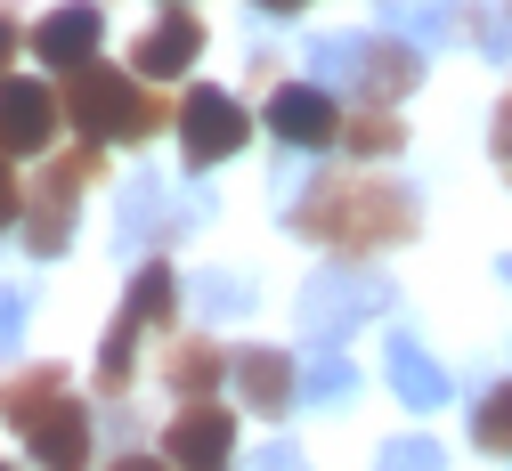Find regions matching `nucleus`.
<instances>
[{
  "instance_id": "nucleus-29",
  "label": "nucleus",
  "mask_w": 512,
  "mask_h": 471,
  "mask_svg": "<svg viewBox=\"0 0 512 471\" xmlns=\"http://www.w3.org/2000/svg\"><path fill=\"white\" fill-rule=\"evenodd\" d=\"M114 471H179L171 455H114Z\"/></svg>"
},
{
  "instance_id": "nucleus-31",
  "label": "nucleus",
  "mask_w": 512,
  "mask_h": 471,
  "mask_svg": "<svg viewBox=\"0 0 512 471\" xmlns=\"http://www.w3.org/2000/svg\"><path fill=\"white\" fill-rule=\"evenodd\" d=\"M252 9H269V17H293V9H309V0H252Z\"/></svg>"
},
{
  "instance_id": "nucleus-24",
  "label": "nucleus",
  "mask_w": 512,
  "mask_h": 471,
  "mask_svg": "<svg viewBox=\"0 0 512 471\" xmlns=\"http://www.w3.org/2000/svg\"><path fill=\"white\" fill-rule=\"evenodd\" d=\"M382 471H439V447L431 439H391L382 447Z\"/></svg>"
},
{
  "instance_id": "nucleus-26",
  "label": "nucleus",
  "mask_w": 512,
  "mask_h": 471,
  "mask_svg": "<svg viewBox=\"0 0 512 471\" xmlns=\"http://www.w3.org/2000/svg\"><path fill=\"white\" fill-rule=\"evenodd\" d=\"M25 333V293H0V350Z\"/></svg>"
},
{
  "instance_id": "nucleus-19",
  "label": "nucleus",
  "mask_w": 512,
  "mask_h": 471,
  "mask_svg": "<svg viewBox=\"0 0 512 471\" xmlns=\"http://www.w3.org/2000/svg\"><path fill=\"white\" fill-rule=\"evenodd\" d=\"M358 390V366L342 358V342H309V366H301V398H350Z\"/></svg>"
},
{
  "instance_id": "nucleus-4",
  "label": "nucleus",
  "mask_w": 512,
  "mask_h": 471,
  "mask_svg": "<svg viewBox=\"0 0 512 471\" xmlns=\"http://www.w3.org/2000/svg\"><path fill=\"white\" fill-rule=\"evenodd\" d=\"M155 325H179V277L163 260H147L131 277V301H122V317L106 325V350H98V398H122L139 382V342Z\"/></svg>"
},
{
  "instance_id": "nucleus-28",
  "label": "nucleus",
  "mask_w": 512,
  "mask_h": 471,
  "mask_svg": "<svg viewBox=\"0 0 512 471\" xmlns=\"http://www.w3.org/2000/svg\"><path fill=\"white\" fill-rule=\"evenodd\" d=\"M252 471H309L293 447H269V455H252Z\"/></svg>"
},
{
  "instance_id": "nucleus-25",
  "label": "nucleus",
  "mask_w": 512,
  "mask_h": 471,
  "mask_svg": "<svg viewBox=\"0 0 512 471\" xmlns=\"http://www.w3.org/2000/svg\"><path fill=\"white\" fill-rule=\"evenodd\" d=\"M9 163H17V155H0V228H25V187H17Z\"/></svg>"
},
{
  "instance_id": "nucleus-17",
  "label": "nucleus",
  "mask_w": 512,
  "mask_h": 471,
  "mask_svg": "<svg viewBox=\"0 0 512 471\" xmlns=\"http://www.w3.org/2000/svg\"><path fill=\"white\" fill-rule=\"evenodd\" d=\"M382 366H391V382H399L407 407H439V398H447V374L407 342V333H391V342H382Z\"/></svg>"
},
{
  "instance_id": "nucleus-2",
  "label": "nucleus",
  "mask_w": 512,
  "mask_h": 471,
  "mask_svg": "<svg viewBox=\"0 0 512 471\" xmlns=\"http://www.w3.org/2000/svg\"><path fill=\"white\" fill-rule=\"evenodd\" d=\"M309 74L326 90H358L366 106H399L423 82V57L399 33H382V41L374 33H326V41H309Z\"/></svg>"
},
{
  "instance_id": "nucleus-21",
  "label": "nucleus",
  "mask_w": 512,
  "mask_h": 471,
  "mask_svg": "<svg viewBox=\"0 0 512 471\" xmlns=\"http://www.w3.org/2000/svg\"><path fill=\"white\" fill-rule=\"evenodd\" d=\"M472 447L480 455H512V382H496L472 407Z\"/></svg>"
},
{
  "instance_id": "nucleus-18",
  "label": "nucleus",
  "mask_w": 512,
  "mask_h": 471,
  "mask_svg": "<svg viewBox=\"0 0 512 471\" xmlns=\"http://www.w3.org/2000/svg\"><path fill=\"white\" fill-rule=\"evenodd\" d=\"M374 9H382V25H391L399 41H415V49H431V41L456 33V0H374Z\"/></svg>"
},
{
  "instance_id": "nucleus-20",
  "label": "nucleus",
  "mask_w": 512,
  "mask_h": 471,
  "mask_svg": "<svg viewBox=\"0 0 512 471\" xmlns=\"http://www.w3.org/2000/svg\"><path fill=\"white\" fill-rule=\"evenodd\" d=\"M342 147H350V155H399V147H407V130L391 122V106H366V114L342 122Z\"/></svg>"
},
{
  "instance_id": "nucleus-3",
  "label": "nucleus",
  "mask_w": 512,
  "mask_h": 471,
  "mask_svg": "<svg viewBox=\"0 0 512 471\" xmlns=\"http://www.w3.org/2000/svg\"><path fill=\"white\" fill-rule=\"evenodd\" d=\"M147 74H114V65H74V82H66V122L82 130V139L114 147V139H147V130L171 122V106L155 90H139Z\"/></svg>"
},
{
  "instance_id": "nucleus-9",
  "label": "nucleus",
  "mask_w": 512,
  "mask_h": 471,
  "mask_svg": "<svg viewBox=\"0 0 512 471\" xmlns=\"http://www.w3.org/2000/svg\"><path fill=\"white\" fill-rule=\"evenodd\" d=\"M179 139H187V163H220V155H236L244 139H252V114H244V98H228V90H187L179 98Z\"/></svg>"
},
{
  "instance_id": "nucleus-30",
  "label": "nucleus",
  "mask_w": 512,
  "mask_h": 471,
  "mask_svg": "<svg viewBox=\"0 0 512 471\" xmlns=\"http://www.w3.org/2000/svg\"><path fill=\"white\" fill-rule=\"evenodd\" d=\"M17 41H25V33H17L9 17H0V82H9V65H17Z\"/></svg>"
},
{
  "instance_id": "nucleus-7",
  "label": "nucleus",
  "mask_w": 512,
  "mask_h": 471,
  "mask_svg": "<svg viewBox=\"0 0 512 471\" xmlns=\"http://www.w3.org/2000/svg\"><path fill=\"white\" fill-rule=\"evenodd\" d=\"M163 455L179 471H228L236 463V415L220 398H179L171 423H163Z\"/></svg>"
},
{
  "instance_id": "nucleus-32",
  "label": "nucleus",
  "mask_w": 512,
  "mask_h": 471,
  "mask_svg": "<svg viewBox=\"0 0 512 471\" xmlns=\"http://www.w3.org/2000/svg\"><path fill=\"white\" fill-rule=\"evenodd\" d=\"M0 471H17V463H0Z\"/></svg>"
},
{
  "instance_id": "nucleus-8",
  "label": "nucleus",
  "mask_w": 512,
  "mask_h": 471,
  "mask_svg": "<svg viewBox=\"0 0 512 471\" xmlns=\"http://www.w3.org/2000/svg\"><path fill=\"white\" fill-rule=\"evenodd\" d=\"M57 122H66V90H49L33 74L0 82V155H49Z\"/></svg>"
},
{
  "instance_id": "nucleus-1",
  "label": "nucleus",
  "mask_w": 512,
  "mask_h": 471,
  "mask_svg": "<svg viewBox=\"0 0 512 471\" xmlns=\"http://www.w3.org/2000/svg\"><path fill=\"white\" fill-rule=\"evenodd\" d=\"M293 228L301 236H317V244H334L342 260H374V252H391V244H407L415 236V195L407 187H391V179H317L301 204H293Z\"/></svg>"
},
{
  "instance_id": "nucleus-10",
  "label": "nucleus",
  "mask_w": 512,
  "mask_h": 471,
  "mask_svg": "<svg viewBox=\"0 0 512 471\" xmlns=\"http://www.w3.org/2000/svg\"><path fill=\"white\" fill-rule=\"evenodd\" d=\"M228 382L244 390V407L261 415V423H285L293 415V398H301V358H285V350H236V366H228Z\"/></svg>"
},
{
  "instance_id": "nucleus-13",
  "label": "nucleus",
  "mask_w": 512,
  "mask_h": 471,
  "mask_svg": "<svg viewBox=\"0 0 512 471\" xmlns=\"http://www.w3.org/2000/svg\"><path fill=\"white\" fill-rule=\"evenodd\" d=\"M228 366H236V358L212 342V333H179V325H171V350H163V382H171V398H220Z\"/></svg>"
},
{
  "instance_id": "nucleus-6",
  "label": "nucleus",
  "mask_w": 512,
  "mask_h": 471,
  "mask_svg": "<svg viewBox=\"0 0 512 471\" xmlns=\"http://www.w3.org/2000/svg\"><path fill=\"white\" fill-rule=\"evenodd\" d=\"M382 301H391V285H382L374 268H317L309 293H301V333L309 342H350Z\"/></svg>"
},
{
  "instance_id": "nucleus-5",
  "label": "nucleus",
  "mask_w": 512,
  "mask_h": 471,
  "mask_svg": "<svg viewBox=\"0 0 512 471\" xmlns=\"http://www.w3.org/2000/svg\"><path fill=\"white\" fill-rule=\"evenodd\" d=\"M98 171H106V147H98V139H82V147H66V155H49L41 187L25 195V244H33V260H57V252L74 244V195H82Z\"/></svg>"
},
{
  "instance_id": "nucleus-11",
  "label": "nucleus",
  "mask_w": 512,
  "mask_h": 471,
  "mask_svg": "<svg viewBox=\"0 0 512 471\" xmlns=\"http://www.w3.org/2000/svg\"><path fill=\"white\" fill-rule=\"evenodd\" d=\"M98 41H106V17L90 9V0H66V9H49V17L33 25V57L49 65V74H74V65H90Z\"/></svg>"
},
{
  "instance_id": "nucleus-27",
  "label": "nucleus",
  "mask_w": 512,
  "mask_h": 471,
  "mask_svg": "<svg viewBox=\"0 0 512 471\" xmlns=\"http://www.w3.org/2000/svg\"><path fill=\"white\" fill-rule=\"evenodd\" d=\"M496 163H504V179H512V98L496 106Z\"/></svg>"
},
{
  "instance_id": "nucleus-12",
  "label": "nucleus",
  "mask_w": 512,
  "mask_h": 471,
  "mask_svg": "<svg viewBox=\"0 0 512 471\" xmlns=\"http://www.w3.org/2000/svg\"><path fill=\"white\" fill-rule=\"evenodd\" d=\"M269 130H277L285 147H334L342 139V114H334L326 82H285L269 98Z\"/></svg>"
},
{
  "instance_id": "nucleus-22",
  "label": "nucleus",
  "mask_w": 512,
  "mask_h": 471,
  "mask_svg": "<svg viewBox=\"0 0 512 471\" xmlns=\"http://www.w3.org/2000/svg\"><path fill=\"white\" fill-rule=\"evenodd\" d=\"M472 49L480 57H512V0H480L472 9Z\"/></svg>"
},
{
  "instance_id": "nucleus-16",
  "label": "nucleus",
  "mask_w": 512,
  "mask_h": 471,
  "mask_svg": "<svg viewBox=\"0 0 512 471\" xmlns=\"http://www.w3.org/2000/svg\"><path fill=\"white\" fill-rule=\"evenodd\" d=\"M25 447H33L41 471H82V463H90V407H82V398H66V407H57Z\"/></svg>"
},
{
  "instance_id": "nucleus-23",
  "label": "nucleus",
  "mask_w": 512,
  "mask_h": 471,
  "mask_svg": "<svg viewBox=\"0 0 512 471\" xmlns=\"http://www.w3.org/2000/svg\"><path fill=\"white\" fill-rule=\"evenodd\" d=\"M155 195H163L155 179H131V195H122V204H131V212H122V236H147V228L163 220V212H155Z\"/></svg>"
},
{
  "instance_id": "nucleus-14",
  "label": "nucleus",
  "mask_w": 512,
  "mask_h": 471,
  "mask_svg": "<svg viewBox=\"0 0 512 471\" xmlns=\"http://www.w3.org/2000/svg\"><path fill=\"white\" fill-rule=\"evenodd\" d=\"M66 398H74V382H66V366H25L9 390H0V415H9V431L17 439H33L57 407H66Z\"/></svg>"
},
{
  "instance_id": "nucleus-15",
  "label": "nucleus",
  "mask_w": 512,
  "mask_h": 471,
  "mask_svg": "<svg viewBox=\"0 0 512 471\" xmlns=\"http://www.w3.org/2000/svg\"><path fill=\"white\" fill-rule=\"evenodd\" d=\"M196 49H204V25L196 17H163L139 49H131V74H147V82H171V74H187V65H196Z\"/></svg>"
}]
</instances>
